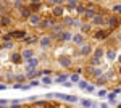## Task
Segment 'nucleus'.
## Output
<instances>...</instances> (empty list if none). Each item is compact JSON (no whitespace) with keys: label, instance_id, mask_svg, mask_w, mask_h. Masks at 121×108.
Segmentation results:
<instances>
[{"label":"nucleus","instance_id":"f257e3e1","mask_svg":"<svg viewBox=\"0 0 121 108\" xmlns=\"http://www.w3.org/2000/svg\"><path fill=\"white\" fill-rule=\"evenodd\" d=\"M55 99H61L68 103H76L79 100V97L78 95H68V94H55Z\"/></svg>","mask_w":121,"mask_h":108},{"label":"nucleus","instance_id":"f03ea898","mask_svg":"<svg viewBox=\"0 0 121 108\" xmlns=\"http://www.w3.org/2000/svg\"><path fill=\"white\" fill-rule=\"evenodd\" d=\"M58 63H60V66H63V68H71L73 61H71V56H68V55H60Z\"/></svg>","mask_w":121,"mask_h":108},{"label":"nucleus","instance_id":"7ed1b4c3","mask_svg":"<svg viewBox=\"0 0 121 108\" xmlns=\"http://www.w3.org/2000/svg\"><path fill=\"white\" fill-rule=\"evenodd\" d=\"M92 53V47L89 44H82L81 45V48H79V55H82V56H89V55Z\"/></svg>","mask_w":121,"mask_h":108},{"label":"nucleus","instance_id":"20e7f679","mask_svg":"<svg viewBox=\"0 0 121 108\" xmlns=\"http://www.w3.org/2000/svg\"><path fill=\"white\" fill-rule=\"evenodd\" d=\"M39 66V60L36 56H31L29 60H26V68H32V69H36Z\"/></svg>","mask_w":121,"mask_h":108},{"label":"nucleus","instance_id":"39448f33","mask_svg":"<svg viewBox=\"0 0 121 108\" xmlns=\"http://www.w3.org/2000/svg\"><path fill=\"white\" fill-rule=\"evenodd\" d=\"M29 24H32V26H39L40 24V16L39 15H29Z\"/></svg>","mask_w":121,"mask_h":108},{"label":"nucleus","instance_id":"423d86ee","mask_svg":"<svg viewBox=\"0 0 121 108\" xmlns=\"http://www.w3.org/2000/svg\"><path fill=\"white\" fill-rule=\"evenodd\" d=\"M26 68V66H24ZM37 76H40L36 69H32V68H26V78L28 79H34V78H37Z\"/></svg>","mask_w":121,"mask_h":108},{"label":"nucleus","instance_id":"0eeeda50","mask_svg":"<svg viewBox=\"0 0 121 108\" xmlns=\"http://www.w3.org/2000/svg\"><path fill=\"white\" fill-rule=\"evenodd\" d=\"M31 56H34V52H32L31 48H24V50L21 52V58H23L24 61H26V60H29Z\"/></svg>","mask_w":121,"mask_h":108},{"label":"nucleus","instance_id":"6e6552de","mask_svg":"<svg viewBox=\"0 0 121 108\" xmlns=\"http://www.w3.org/2000/svg\"><path fill=\"white\" fill-rule=\"evenodd\" d=\"M39 44H40V47H42V48H47V47H50L52 40H50V37H48V36H44L40 40H39Z\"/></svg>","mask_w":121,"mask_h":108},{"label":"nucleus","instance_id":"1a4fd4ad","mask_svg":"<svg viewBox=\"0 0 121 108\" xmlns=\"http://www.w3.org/2000/svg\"><path fill=\"white\" fill-rule=\"evenodd\" d=\"M71 40H73V44H76V45H82L84 44V36L82 34H74Z\"/></svg>","mask_w":121,"mask_h":108},{"label":"nucleus","instance_id":"9d476101","mask_svg":"<svg viewBox=\"0 0 121 108\" xmlns=\"http://www.w3.org/2000/svg\"><path fill=\"white\" fill-rule=\"evenodd\" d=\"M105 56H107V60H108V61H113V60H116V56H118V55H116L115 50L110 48V50H107V52H105Z\"/></svg>","mask_w":121,"mask_h":108},{"label":"nucleus","instance_id":"9b49d317","mask_svg":"<svg viewBox=\"0 0 121 108\" xmlns=\"http://www.w3.org/2000/svg\"><path fill=\"white\" fill-rule=\"evenodd\" d=\"M102 56H105V50H103V48H95V50H94V58L100 60Z\"/></svg>","mask_w":121,"mask_h":108},{"label":"nucleus","instance_id":"f8f14e48","mask_svg":"<svg viewBox=\"0 0 121 108\" xmlns=\"http://www.w3.org/2000/svg\"><path fill=\"white\" fill-rule=\"evenodd\" d=\"M68 81L71 82V84H78V82L81 81V76L76 73V74H71V76H68Z\"/></svg>","mask_w":121,"mask_h":108},{"label":"nucleus","instance_id":"ddd939ff","mask_svg":"<svg viewBox=\"0 0 121 108\" xmlns=\"http://www.w3.org/2000/svg\"><path fill=\"white\" fill-rule=\"evenodd\" d=\"M60 39H61V40H65V42H68V40H71V39H73V34H71V32H68V31H66V32H61Z\"/></svg>","mask_w":121,"mask_h":108},{"label":"nucleus","instance_id":"4468645a","mask_svg":"<svg viewBox=\"0 0 121 108\" xmlns=\"http://www.w3.org/2000/svg\"><path fill=\"white\" fill-rule=\"evenodd\" d=\"M107 99H108V102L112 103V105H115L116 103V92H110V94H107Z\"/></svg>","mask_w":121,"mask_h":108},{"label":"nucleus","instance_id":"2eb2a0df","mask_svg":"<svg viewBox=\"0 0 121 108\" xmlns=\"http://www.w3.org/2000/svg\"><path fill=\"white\" fill-rule=\"evenodd\" d=\"M55 82H58V84H63L65 81H68V76L66 74H61V76H56L55 79H53Z\"/></svg>","mask_w":121,"mask_h":108},{"label":"nucleus","instance_id":"dca6fc26","mask_svg":"<svg viewBox=\"0 0 121 108\" xmlns=\"http://www.w3.org/2000/svg\"><path fill=\"white\" fill-rule=\"evenodd\" d=\"M95 79H97V86H103V84H107V81H108V79H107V76H99V78H95Z\"/></svg>","mask_w":121,"mask_h":108},{"label":"nucleus","instance_id":"f3484780","mask_svg":"<svg viewBox=\"0 0 121 108\" xmlns=\"http://www.w3.org/2000/svg\"><path fill=\"white\" fill-rule=\"evenodd\" d=\"M21 60H23V58H21V53H13L11 55V61H13V63H21Z\"/></svg>","mask_w":121,"mask_h":108},{"label":"nucleus","instance_id":"a211bd4d","mask_svg":"<svg viewBox=\"0 0 121 108\" xmlns=\"http://www.w3.org/2000/svg\"><path fill=\"white\" fill-rule=\"evenodd\" d=\"M40 82H42V84H47V86H50V84L53 82V79H52V78H50V76L47 74V76H44V78L40 79Z\"/></svg>","mask_w":121,"mask_h":108},{"label":"nucleus","instance_id":"6ab92c4d","mask_svg":"<svg viewBox=\"0 0 121 108\" xmlns=\"http://www.w3.org/2000/svg\"><path fill=\"white\" fill-rule=\"evenodd\" d=\"M92 21H94V24H97V26H100V24H103V16H94L92 18Z\"/></svg>","mask_w":121,"mask_h":108},{"label":"nucleus","instance_id":"aec40b11","mask_svg":"<svg viewBox=\"0 0 121 108\" xmlns=\"http://www.w3.org/2000/svg\"><path fill=\"white\" fill-rule=\"evenodd\" d=\"M53 13H55L56 16H61V15H63V8H61V5H56L55 10H53Z\"/></svg>","mask_w":121,"mask_h":108},{"label":"nucleus","instance_id":"412c9836","mask_svg":"<svg viewBox=\"0 0 121 108\" xmlns=\"http://www.w3.org/2000/svg\"><path fill=\"white\" fill-rule=\"evenodd\" d=\"M81 105H82L84 108H91V107H94V103L91 102V100H81Z\"/></svg>","mask_w":121,"mask_h":108},{"label":"nucleus","instance_id":"4be33fe9","mask_svg":"<svg viewBox=\"0 0 121 108\" xmlns=\"http://www.w3.org/2000/svg\"><path fill=\"white\" fill-rule=\"evenodd\" d=\"M26 79H28L26 74H18V76H15V81H18V82H24Z\"/></svg>","mask_w":121,"mask_h":108},{"label":"nucleus","instance_id":"5701e85b","mask_svg":"<svg viewBox=\"0 0 121 108\" xmlns=\"http://www.w3.org/2000/svg\"><path fill=\"white\" fill-rule=\"evenodd\" d=\"M107 94H108V92H107L105 89L97 90V97H100V99H105V97H107Z\"/></svg>","mask_w":121,"mask_h":108},{"label":"nucleus","instance_id":"b1692460","mask_svg":"<svg viewBox=\"0 0 121 108\" xmlns=\"http://www.w3.org/2000/svg\"><path fill=\"white\" fill-rule=\"evenodd\" d=\"M87 86H89V82H87V81H82V79H81V81L78 82V87H79V89H82V90L86 89Z\"/></svg>","mask_w":121,"mask_h":108},{"label":"nucleus","instance_id":"393cba45","mask_svg":"<svg viewBox=\"0 0 121 108\" xmlns=\"http://www.w3.org/2000/svg\"><path fill=\"white\" fill-rule=\"evenodd\" d=\"M84 90H86L87 94H94V92H95V86H94V84H89V86H87Z\"/></svg>","mask_w":121,"mask_h":108},{"label":"nucleus","instance_id":"a878e982","mask_svg":"<svg viewBox=\"0 0 121 108\" xmlns=\"http://www.w3.org/2000/svg\"><path fill=\"white\" fill-rule=\"evenodd\" d=\"M84 13H86L87 18H94V16H95V11H94V10H86Z\"/></svg>","mask_w":121,"mask_h":108},{"label":"nucleus","instance_id":"bb28decb","mask_svg":"<svg viewBox=\"0 0 121 108\" xmlns=\"http://www.w3.org/2000/svg\"><path fill=\"white\" fill-rule=\"evenodd\" d=\"M0 107H10V102L7 99H0Z\"/></svg>","mask_w":121,"mask_h":108},{"label":"nucleus","instance_id":"cd10ccee","mask_svg":"<svg viewBox=\"0 0 121 108\" xmlns=\"http://www.w3.org/2000/svg\"><path fill=\"white\" fill-rule=\"evenodd\" d=\"M40 27H52V21H40Z\"/></svg>","mask_w":121,"mask_h":108},{"label":"nucleus","instance_id":"c85d7f7f","mask_svg":"<svg viewBox=\"0 0 121 108\" xmlns=\"http://www.w3.org/2000/svg\"><path fill=\"white\" fill-rule=\"evenodd\" d=\"M95 39H105V32H103V31L95 32Z\"/></svg>","mask_w":121,"mask_h":108},{"label":"nucleus","instance_id":"c756f323","mask_svg":"<svg viewBox=\"0 0 121 108\" xmlns=\"http://www.w3.org/2000/svg\"><path fill=\"white\" fill-rule=\"evenodd\" d=\"M40 84H42L40 81H34V79L29 82V86H31V87H37V86H40Z\"/></svg>","mask_w":121,"mask_h":108},{"label":"nucleus","instance_id":"7c9ffc66","mask_svg":"<svg viewBox=\"0 0 121 108\" xmlns=\"http://www.w3.org/2000/svg\"><path fill=\"white\" fill-rule=\"evenodd\" d=\"M108 23H110L112 26H116V24H118V18H115V16H113V18L108 19Z\"/></svg>","mask_w":121,"mask_h":108},{"label":"nucleus","instance_id":"2f4dec72","mask_svg":"<svg viewBox=\"0 0 121 108\" xmlns=\"http://www.w3.org/2000/svg\"><path fill=\"white\" fill-rule=\"evenodd\" d=\"M81 31H82V32H89V31H91V26H89V24H84V26H81Z\"/></svg>","mask_w":121,"mask_h":108},{"label":"nucleus","instance_id":"473e14b6","mask_svg":"<svg viewBox=\"0 0 121 108\" xmlns=\"http://www.w3.org/2000/svg\"><path fill=\"white\" fill-rule=\"evenodd\" d=\"M113 11L118 13V15H121V5H115V7H113Z\"/></svg>","mask_w":121,"mask_h":108},{"label":"nucleus","instance_id":"72a5a7b5","mask_svg":"<svg viewBox=\"0 0 121 108\" xmlns=\"http://www.w3.org/2000/svg\"><path fill=\"white\" fill-rule=\"evenodd\" d=\"M65 24H68V26H71V24H74V21L71 18H65Z\"/></svg>","mask_w":121,"mask_h":108},{"label":"nucleus","instance_id":"f704fd0d","mask_svg":"<svg viewBox=\"0 0 121 108\" xmlns=\"http://www.w3.org/2000/svg\"><path fill=\"white\" fill-rule=\"evenodd\" d=\"M68 5H71V7H78V0H68Z\"/></svg>","mask_w":121,"mask_h":108},{"label":"nucleus","instance_id":"c9c22d12","mask_svg":"<svg viewBox=\"0 0 121 108\" xmlns=\"http://www.w3.org/2000/svg\"><path fill=\"white\" fill-rule=\"evenodd\" d=\"M52 3H56V5H63L65 3V0H50Z\"/></svg>","mask_w":121,"mask_h":108},{"label":"nucleus","instance_id":"e433bc0d","mask_svg":"<svg viewBox=\"0 0 121 108\" xmlns=\"http://www.w3.org/2000/svg\"><path fill=\"white\" fill-rule=\"evenodd\" d=\"M21 13H23V16H26V18H29V15H31V13H29V10H23V11H21Z\"/></svg>","mask_w":121,"mask_h":108},{"label":"nucleus","instance_id":"4c0bfd02","mask_svg":"<svg viewBox=\"0 0 121 108\" xmlns=\"http://www.w3.org/2000/svg\"><path fill=\"white\" fill-rule=\"evenodd\" d=\"M7 87H8V86H7L5 82H0V90H7Z\"/></svg>","mask_w":121,"mask_h":108},{"label":"nucleus","instance_id":"58836bf2","mask_svg":"<svg viewBox=\"0 0 121 108\" xmlns=\"http://www.w3.org/2000/svg\"><path fill=\"white\" fill-rule=\"evenodd\" d=\"M2 47H3V48H11V47H13V44H11V42H7V44L2 45Z\"/></svg>","mask_w":121,"mask_h":108},{"label":"nucleus","instance_id":"ea45409f","mask_svg":"<svg viewBox=\"0 0 121 108\" xmlns=\"http://www.w3.org/2000/svg\"><path fill=\"white\" fill-rule=\"evenodd\" d=\"M99 108H108V105H107V103H100V105H99Z\"/></svg>","mask_w":121,"mask_h":108},{"label":"nucleus","instance_id":"a19ab883","mask_svg":"<svg viewBox=\"0 0 121 108\" xmlns=\"http://www.w3.org/2000/svg\"><path fill=\"white\" fill-rule=\"evenodd\" d=\"M118 63L121 65V55H120V56H118Z\"/></svg>","mask_w":121,"mask_h":108},{"label":"nucleus","instance_id":"79ce46f5","mask_svg":"<svg viewBox=\"0 0 121 108\" xmlns=\"http://www.w3.org/2000/svg\"><path fill=\"white\" fill-rule=\"evenodd\" d=\"M2 50H3V47H2V45H0V52H2Z\"/></svg>","mask_w":121,"mask_h":108},{"label":"nucleus","instance_id":"37998d69","mask_svg":"<svg viewBox=\"0 0 121 108\" xmlns=\"http://www.w3.org/2000/svg\"><path fill=\"white\" fill-rule=\"evenodd\" d=\"M92 2H102V0H92Z\"/></svg>","mask_w":121,"mask_h":108},{"label":"nucleus","instance_id":"c03bdc74","mask_svg":"<svg viewBox=\"0 0 121 108\" xmlns=\"http://www.w3.org/2000/svg\"><path fill=\"white\" fill-rule=\"evenodd\" d=\"M32 2H39V0H32Z\"/></svg>","mask_w":121,"mask_h":108},{"label":"nucleus","instance_id":"a18cd8bd","mask_svg":"<svg viewBox=\"0 0 121 108\" xmlns=\"http://www.w3.org/2000/svg\"><path fill=\"white\" fill-rule=\"evenodd\" d=\"M120 74H121V68H120Z\"/></svg>","mask_w":121,"mask_h":108},{"label":"nucleus","instance_id":"49530a36","mask_svg":"<svg viewBox=\"0 0 121 108\" xmlns=\"http://www.w3.org/2000/svg\"><path fill=\"white\" fill-rule=\"evenodd\" d=\"M120 40H121V37H120Z\"/></svg>","mask_w":121,"mask_h":108}]
</instances>
